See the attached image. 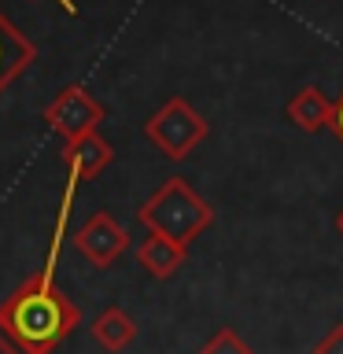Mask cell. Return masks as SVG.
<instances>
[{"instance_id": "6da1fadb", "label": "cell", "mask_w": 343, "mask_h": 354, "mask_svg": "<svg viewBox=\"0 0 343 354\" xmlns=\"http://www.w3.org/2000/svg\"><path fill=\"white\" fill-rule=\"evenodd\" d=\"M77 325L82 310L55 288V270L44 266L0 303V332L22 354H52Z\"/></svg>"}, {"instance_id": "7a4b0ae2", "label": "cell", "mask_w": 343, "mask_h": 354, "mask_svg": "<svg viewBox=\"0 0 343 354\" xmlns=\"http://www.w3.org/2000/svg\"><path fill=\"white\" fill-rule=\"evenodd\" d=\"M137 221L144 229H155V232H163V236H170V240L188 248L199 232L210 229L214 210H210V203L185 177H166L151 192V199H144V207L137 210Z\"/></svg>"}, {"instance_id": "3957f363", "label": "cell", "mask_w": 343, "mask_h": 354, "mask_svg": "<svg viewBox=\"0 0 343 354\" xmlns=\"http://www.w3.org/2000/svg\"><path fill=\"white\" fill-rule=\"evenodd\" d=\"M207 133H210V122L181 96H170L148 122H144V137H148L170 162L188 159V155L207 140Z\"/></svg>"}, {"instance_id": "277c9868", "label": "cell", "mask_w": 343, "mask_h": 354, "mask_svg": "<svg viewBox=\"0 0 343 354\" xmlns=\"http://www.w3.org/2000/svg\"><path fill=\"white\" fill-rule=\"evenodd\" d=\"M41 118L48 122L52 133H59L63 140H74L82 133H93L100 122L107 118V107L89 93L85 85H63L55 100L41 111Z\"/></svg>"}, {"instance_id": "5b68a950", "label": "cell", "mask_w": 343, "mask_h": 354, "mask_svg": "<svg viewBox=\"0 0 343 354\" xmlns=\"http://www.w3.org/2000/svg\"><path fill=\"white\" fill-rule=\"evenodd\" d=\"M74 248L82 251L85 262H93L96 270H111L129 248L126 225H118L107 210H96L93 218L82 221V229L74 232Z\"/></svg>"}, {"instance_id": "8992f818", "label": "cell", "mask_w": 343, "mask_h": 354, "mask_svg": "<svg viewBox=\"0 0 343 354\" xmlns=\"http://www.w3.org/2000/svg\"><path fill=\"white\" fill-rule=\"evenodd\" d=\"M63 170H66V181L71 185H82V181H93V177H100L111 166V159H115V151H111V144L100 137V133H82V137L74 140H63Z\"/></svg>"}, {"instance_id": "52a82bcc", "label": "cell", "mask_w": 343, "mask_h": 354, "mask_svg": "<svg viewBox=\"0 0 343 354\" xmlns=\"http://www.w3.org/2000/svg\"><path fill=\"white\" fill-rule=\"evenodd\" d=\"M33 59H37V44L0 11V93L15 85Z\"/></svg>"}, {"instance_id": "ba28073f", "label": "cell", "mask_w": 343, "mask_h": 354, "mask_svg": "<svg viewBox=\"0 0 343 354\" xmlns=\"http://www.w3.org/2000/svg\"><path fill=\"white\" fill-rule=\"evenodd\" d=\"M185 259H188V248H185V243L163 236V232H155V229H148V236L137 243V262H140V270H148L155 281H170V277L185 266Z\"/></svg>"}, {"instance_id": "9c48e42d", "label": "cell", "mask_w": 343, "mask_h": 354, "mask_svg": "<svg viewBox=\"0 0 343 354\" xmlns=\"http://www.w3.org/2000/svg\"><path fill=\"white\" fill-rule=\"evenodd\" d=\"M284 115H288V122H292L295 129L317 133V129H325L332 122V100L321 93L317 85H306V88H299V93L288 100Z\"/></svg>"}, {"instance_id": "30bf717a", "label": "cell", "mask_w": 343, "mask_h": 354, "mask_svg": "<svg viewBox=\"0 0 343 354\" xmlns=\"http://www.w3.org/2000/svg\"><path fill=\"white\" fill-rule=\"evenodd\" d=\"M89 336H93V343L104 347L107 354H122L133 339H137V321H133L122 306H107L104 314L93 321Z\"/></svg>"}, {"instance_id": "8fae6325", "label": "cell", "mask_w": 343, "mask_h": 354, "mask_svg": "<svg viewBox=\"0 0 343 354\" xmlns=\"http://www.w3.org/2000/svg\"><path fill=\"white\" fill-rule=\"evenodd\" d=\"M199 354H251V347L243 343V336L237 328H218L214 336L199 347Z\"/></svg>"}, {"instance_id": "7c38bea8", "label": "cell", "mask_w": 343, "mask_h": 354, "mask_svg": "<svg viewBox=\"0 0 343 354\" xmlns=\"http://www.w3.org/2000/svg\"><path fill=\"white\" fill-rule=\"evenodd\" d=\"M314 354H343V321L332 325L321 343H314Z\"/></svg>"}, {"instance_id": "4fadbf2b", "label": "cell", "mask_w": 343, "mask_h": 354, "mask_svg": "<svg viewBox=\"0 0 343 354\" xmlns=\"http://www.w3.org/2000/svg\"><path fill=\"white\" fill-rule=\"evenodd\" d=\"M328 126H332V133H336V140L343 144V96L332 100V122Z\"/></svg>"}, {"instance_id": "5bb4252c", "label": "cell", "mask_w": 343, "mask_h": 354, "mask_svg": "<svg viewBox=\"0 0 343 354\" xmlns=\"http://www.w3.org/2000/svg\"><path fill=\"white\" fill-rule=\"evenodd\" d=\"M0 354H22V351L15 347V343H11V339L4 336V332H0Z\"/></svg>"}, {"instance_id": "9a60e30c", "label": "cell", "mask_w": 343, "mask_h": 354, "mask_svg": "<svg viewBox=\"0 0 343 354\" xmlns=\"http://www.w3.org/2000/svg\"><path fill=\"white\" fill-rule=\"evenodd\" d=\"M55 4H59L66 15H77V4H74V0H55Z\"/></svg>"}, {"instance_id": "2e32d148", "label": "cell", "mask_w": 343, "mask_h": 354, "mask_svg": "<svg viewBox=\"0 0 343 354\" xmlns=\"http://www.w3.org/2000/svg\"><path fill=\"white\" fill-rule=\"evenodd\" d=\"M336 229H340V236H343V210L336 214Z\"/></svg>"}]
</instances>
